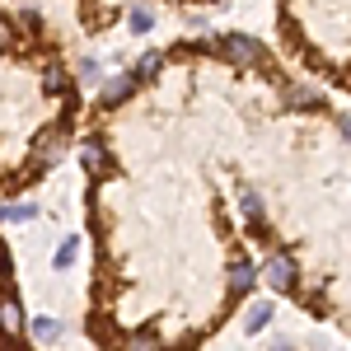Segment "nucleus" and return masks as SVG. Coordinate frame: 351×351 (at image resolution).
I'll list each match as a JSON object with an SVG mask.
<instances>
[{"instance_id": "ddd939ff", "label": "nucleus", "mask_w": 351, "mask_h": 351, "mask_svg": "<svg viewBox=\"0 0 351 351\" xmlns=\"http://www.w3.org/2000/svg\"><path fill=\"white\" fill-rule=\"evenodd\" d=\"M127 28H132L136 38H145V33L155 28V14H150V10H132V14H127Z\"/></svg>"}, {"instance_id": "f8f14e48", "label": "nucleus", "mask_w": 351, "mask_h": 351, "mask_svg": "<svg viewBox=\"0 0 351 351\" xmlns=\"http://www.w3.org/2000/svg\"><path fill=\"white\" fill-rule=\"evenodd\" d=\"M160 66H164V56H160V52H145V56H141V66H136L132 75H136V80H155V75H160Z\"/></svg>"}, {"instance_id": "9d476101", "label": "nucleus", "mask_w": 351, "mask_h": 351, "mask_svg": "<svg viewBox=\"0 0 351 351\" xmlns=\"http://www.w3.org/2000/svg\"><path fill=\"white\" fill-rule=\"evenodd\" d=\"M38 216V206L33 202H24V206H0V225H24V220Z\"/></svg>"}, {"instance_id": "0eeeda50", "label": "nucleus", "mask_w": 351, "mask_h": 351, "mask_svg": "<svg viewBox=\"0 0 351 351\" xmlns=\"http://www.w3.org/2000/svg\"><path fill=\"white\" fill-rule=\"evenodd\" d=\"M286 104L300 108V112H314V108H324V94L309 89V84H291V89H286Z\"/></svg>"}, {"instance_id": "f03ea898", "label": "nucleus", "mask_w": 351, "mask_h": 351, "mask_svg": "<svg viewBox=\"0 0 351 351\" xmlns=\"http://www.w3.org/2000/svg\"><path fill=\"white\" fill-rule=\"evenodd\" d=\"M0 337L5 342H19L24 337V309H19L14 291H5V300H0Z\"/></svg>"}, {"instance_id": "7ed1b4c3", "label": "nucleus", "mask_w": 351, "mask_h": 351, "mask_svg": "<svg viewBox=\"0 0 351 351\" xmlns=\"http://www.w3.org/2000/svg\"><path fill=\"white\" fill-rule=\"evenodd\" d=\"M263 276H267V286H271V291H281V295H286V291L295 286V263H291L286 253H271V258H267V267H263Z\"/></svg>"}, {"instance_id": "1a4fd4ad", "label": "nucleus", "mask_w": 351, "mask_h": 351, "mask_svg": "<svg viewBox=\"0 0 351 351\" xmlns=\"http://www.w3.org/2000/svg\"><path fill=\"white\" fill-rule=\"evenodd\" d=\"M75 253H80V239H75V234H66V239L56 243L52 263H56V267H61V271H66V267H71V263H75Z\"/></svg>"}, {"instance_id": "6e6552de", "label": "nucleus", "mask_w": 351, "mask_h": 351, "mask_svg": "<svg viewBox=\"0 0 351 351\" xmlns=\"http://www.w3.org/2000/svg\"><path fill=\"white\" fill-rule=\"evenodd\" d=\"M271 314H276V309H271L267 300H253V309L243 314V328H248V332H263V328L271 324Z\"/></svg>"}, {"instance_id": "423d86ee", "label": "nucleus", "mask_w": 351, "mask_h": 351, "mask_svg": "<svg viewBox=\"0 0 351 351\" xmlns=\"http://www.w3.org/2000/svg\"><path fill=\"white\" fill-rule=\"evenodd\" d=\"M263 271L253 267V263H234L230 267V276H225V291H230V300H239V295H248L253 291V281H258Z\"/></svg>"}, {"instance_id": "39448f33", "label": "nucleus", "mask_w": 351, "mask_h": 351, "mask_svg": "<svg viewBox=\"0 0 351 351\" xmlns=\"http://www.w3.org/2000/svg\"><path fill=\"white\" fill-rule=\"evenodd\" d=\"M136 75H112V80H104V94H99V108H117V104H127L136 94Z\"/></svg>"}, {"instance_id": "4468645a", "label": "nucleus", "mask_w": 351, "mask_h": 351, "mask_svg": "<svg viewBox=\"0 0 351 351\" xmlns=\"http://www.w3.org/2000/svg\"><path fill=\"white\" fill-rule=\"evenodd\" d=\"M10 47H14V28L0 19V52H10Z\"/></svg>"}, {"instance_id": "2eb2a0df", "label": "nucleus", "mask_w": 351, "mask_h": 351, "mask_svg": "<svg viewBox=\"0 0 351 351\" xmlns=\"http://www.w3.org/2000/svg\"><path fill=\"white\" fill-rule=\"evenodd\" d=\"M337 132H342V136L351 141V112H347V117H337Z\"/></svg>"}, {"instance_id": "20e7f679", "label": "nucleus", "mask_w": 351, "mask_h": 351, "mask_svg": "<svg viewBox=\"0 0 351 351\" xmlns=\"http://www.w3.org/2000/svg\"><path fill=\"white\" fill-rule=\"evenodd\" d=\"M61 155H66V132H61V127H56V132H43L38 141H33V160L43 164V169L56 164Z\"/></svg>"}, {"instance_id": "f257e3e1", "label": "nucleus", "mask_w": 351, "mask_h": 351, "mask_svg": "<svg viewBox=\"0 0 351 351\" xmlns=\"http://www.w3.org/2000/svg\"><path fill=\"white\" fill-rule=\"evenodd\" d=\"M216 52L230 56L234 66H263V61H267L263 43H253L248 33H220V38H216Z\"/></svg>"}, {"instance_id": "9b49d317", "label": "nucleus", "mask_w": 351, "mask_h": 351, "mask_svg": "<svg viewBox=\"0 0 351 351\" xmlns=\"http://www.w3.org/2000/svg\"><path fill=\"white\" fill-rule=\"evenodd\" d=\"M28 332H33L38 342H56V337H61V324H56V319H33Z\"/></svg>"}]
</instances>
